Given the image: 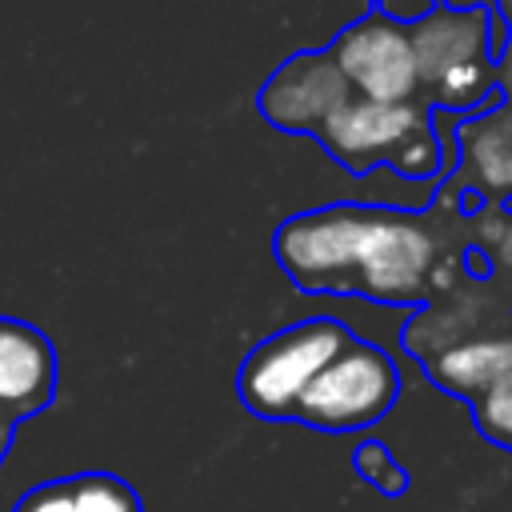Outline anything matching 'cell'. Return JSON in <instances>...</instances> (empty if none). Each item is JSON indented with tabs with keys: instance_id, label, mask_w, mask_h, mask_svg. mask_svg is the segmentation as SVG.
I'll list each match as a JSON object with an SVG mask.
<instances>
[{
	"instance_id": "6da1fadb",
	"label": "cell",
	"mask_w": 512,
	"mask_h": 512,
	"mask_svg": "<svg viewBox=\"0 0 512 512\" xmlns=\"http://www.w3.org/2000/svg\"><path fill=\"white\" fill-rule=\"evenodd\" d=\"M420 88L432 104L468 112L484 104L496 88V40L492 8L440 0L408 24Z\"/></svg>"
},
{
	"instance_id": "7a4b0ae2",
	"label": "cell",
	"mask_w": 512,
	"mask_h": 512,
	"mask_svg": "<svg viewBox=\"0 0 512 512\" xmlns=\"http://www.w3.org/2000/svg\"><path fill=\"white\" fill-rule=\"evenodd\" d=\"M316 136L348 172H368L376 164H388L400 176L424 180L440 168V140L432 132V116L416 100L348 96L320 124Z\"/></svg>"
},
{
	"instance_id": "3957f363",
	"label": "cell",
	"mask_w": 512,
	"mask_h": 512,
	"mask_svg": "<svg viewBox=\"0 0 512 512\" xmlns=\"http://www.w3.org/2000/svg\"><path fill=\"white\" fill-rule=\"evenodd\" d=\"M348 340L352 332L332 316H312L264 336L240 364L236 376L240 404L260 420H292V408L312 384V376Z\"/></svg>"
},
{
	"instance_id": "277c9868",
	"label": "cell",
	"mask_w": 512,
	"mask_h": 512,
	"mask_svg": "<svg viewBox=\"0 0 512 512\" xmlns=\"http://www.w3.org/2000/svg\"><path fill=\"white\" fill-rule=\"evenodd\" d=\"M400 396V376L388 352L368 340H348L304 388L292 420L320 432H360L388 416Z\"/></svg>"
},
{
	"instance_id": "5b68a950",
	"label": "cell",
	"mask_w": 512,
	"mask_h": 512,
	"mask_svg": "<svg viewBox=\"0 0 512 512\" xmlns=\"http://www.w3.org/2000/svg\"><path fill=\"white\" fill-rule=\"evenodd\" d=\"M432 264H436V244L416 216H404L392 208H368L348 292H360L384 304H408L428 292Z\"/></svg>"
},
{
	"instance_id": "8992f818",
	"label": "cell",
	"mask_w": 512,
	"mask_h": 512,
	"mask_svg": "<svg viewBox=\"0 0 512 512\" xmlns=\"http://www.w3.org/2000/svg\"><path fill=\"white\" fill-rule=\"evenodd\" d=\"M332 64L348 80L352 96L364 100H416L420 72L408 24L388 12H368L352 20L328 48Z\"/></svg>"
},
{
	"instance_id": "52a82bcc",
	"label": "cell",
	"mask_w": 512,
	"mask_h": 512,
	"mask_svg": "<svg viewBox=\"0 0 512 512\" xmlns=\"http://www.w3.org/2000/svg\"><path fill=\"white\" fill-rule=\"evenodd\" d=\"M352 96L328 52H296L260 88V116L284 132H320V124Z\"/></svg>"
},
{
	"instance_id": "ba28073f",
	"label": "cell",
	"mask_w": 512,
	"mask_h": 512,
	"mask_svg": "<svg viewBox=\"0 0 512 512\" xmlns=\"http://www.w3.org/2000/svg\"><path fill=\"white\" fill-rule=\"evenodd\" d=\"M56 400V348L16 316H0V412L20 424Z\"/></svg>"
},
{
	"instance_id": "9c48e42d",
	"label": "cell",
	"mask_w": 512,
	"mask_h": 512,
	"mask_svg": "<svg viewBox=\"0 0 512 512\" xmlns=\"http://www.w3.org/2000/svg\"><path fill=\"white\" fill-rule=\"evenodd\" d=\"M12 512H144L136 488L116 472H72L36 484Z\"/></svg>"
},
{
	"instance_id": "30bf717a",
	"label": "cell",
	"mask_w": 512,
	"mask_h": 512,
	"mask_svg": "<svg viewBox=\"0 0 512 512\" xmlns=\"http://www.w3.org/2000/svg\"><path fill=\"white\" fill-rule=\"evenodd\" d=\"M508 364H512V340L484 336V340H468V344L444 348L436 360H428V372L440 380V388L476 400Z\"/></svg>"
},
{
	"instance_id": "8fae6325",
	"label": "cell",
	"mask_w": 512,
	"mask_h": 512,
	"mask_svg": "<svg viewBox=\"0 0 512 512\" xmlns=\"http://www.w3.org/2000/svg\"><path fill=\"white\" fill-rule=\"evenodd\" d=\"M472 160L488 184H512V108L492 112L472 132Z\"/></svg>"
},
{
	"instance_id": "7c38bea8",
	"label": "cell",
	"mask_w": 512,
	"mask_h": 512,
	"mask_svg": "<svg viewBox=\"0 0 512 512\" xmlns=\"http://www.w3.org/2000/svg\"><path fill=\"white\" fill-rule=\"evenodd\" d=\"M476 420H480L484 436L512 444V364L476 396Z\"/></svg>"
},
{
	"instance_id": "4fadbf2b",
	"label": "cell",
	"mask_w": 512,
	"mask_h": 512,
	"mask_svg": "<svg viewBox=\"0 0 512 512\" xmlns=\"http://www.w3.org/2000/svg\"><path fill=\"white\" fill-rule=\"evenodd\" d=\"M352 464H356V472H360L372 488H380L384 496H400V492L408 488V472L392 460V452H388L380 440H364V444H356Z\"/></svg>"
},
{
	"instance_id": "5bb4252c",
	"label": "cell",
	"mask_w": 512,
	"mask_h": 512,
	"mask_svg": "<svg viewBox=\"0 0 512 512\" xmlns=\"http://www.w3.org/2000/svg\"><path fill=\"white\" fill-rule=\"evenodd\" d=\"M12 432H16V424L0 412V464H4V456H8V448H12Z\"/></svg>"
},
{
	"instance_id": "9a60e30c",
	"label": "cell",
	"mask_w": 512,
	"mask_h": 512,
	"mask_svg": "<svg viewBox=\"0 0 512 512\" xmlns=\"http://www.w3.org/2000/svg\"><path fill=\"white\" fill-rule=\"evenodd\" d=\"M500 260H504V264L512 268V224H508V228L500 232Z\"/></svg>"
},
{
	"instance_id": "2e32d148",
	"label": "cell",
	"mask_w": 512,
	"mask_h": 512,
	"mask_svg": "<svg viewBox=\"0 0 512 512\" xmlns=\"http://www.w3.org/2000/svg\"><path fill=\"white\" fill-rule=\"evenodd\" d=\"M496 4H500V16H504V24L512 28V0H496ZM496 4H492V8H496Z\"/></svg>"
}]
</instances>
